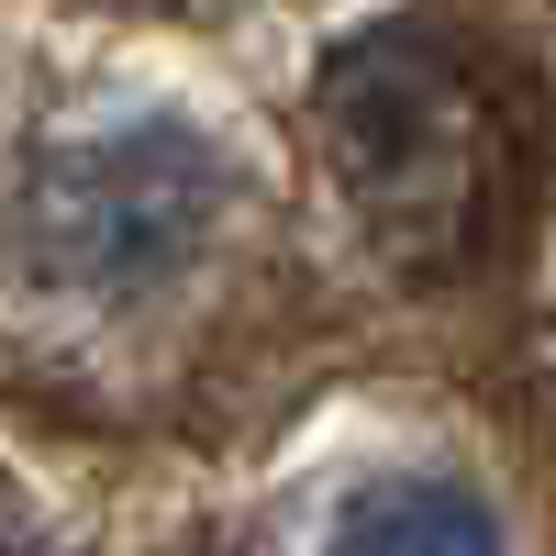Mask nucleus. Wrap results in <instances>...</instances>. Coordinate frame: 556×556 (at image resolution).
<instances>
[{
    "label": "nucleus",
    "instance_id": "f257e3e1",
    "mask_svg": "<svg viewBox=\"0 0 556 556\" xmlns=\"http://www.w3.org/2000/svg\"><path fill=\"white\" fill-rule=\"evenodd\" d=\"M312 123L390 267L456 278L523 201V89L456 23H367L312 78Z\"/></svg>",
    "mask_w": 556,
    "mask_h": 556
},
{
    "label": "nucleus",
    "instance_id": "f03ea898",
    "mask_svg": "<svg viewBox=\"0 0 556 556\" xmlns=\"http://www.w3.org/2000/svg\"><path fill=\"white\" fill-rule=\"evenodd\" d=\"M223 223V156L190 123H89L67 146H45L23 178V256L78 301H134L167 290L178 267L212 245Z\"/></svg>",
    "mask_w": 556,
    "mask_h": 556
},
{
    "label": "nucleus",
    "instance_id": "7ed1b4c3",
    "mask_svg": "<svg viewBox=\"0 0 556 556\" xmlns=\"http://www.w3.org/2000/svg\"><path fill=\"white\" fill-rule=\"evenodd\" d=\"M334 556H501V523L456 479H379L334 523Z\"/></svg>",
    "mask_w": 556,
    "mask_h": 556
}]
</instances>
